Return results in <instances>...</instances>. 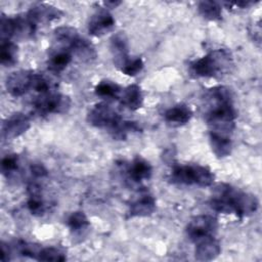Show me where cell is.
<instances>
[{"mask_svg":"<svg viewBox=\"0 0 262 262\" xmlns=\"http://www.w3.org/2000/svg\"><path fill=\"white\" fill-rule=\"evenodd\" d=\"M202 107L209 133L231 136L237 114L228 87L215 86L208 89L203 96Z\"/></svg>","mask_w":262,"mask_h":262,"instance_id":"cell-1","label":"cell"},{"mask_svg":"<svg viewBox=\"0 0 262 262\" xmlns=\"http://www.w3.org/2000/svg\"><path fill=\"white\" fill-rule=\"evenodd\" d=\"M209 205L216 212L235 214L242 218L254 214L258 210L259 202L252 193L243 191L228 183H218L213 189Z\"/></svg>","mask_w":262,"mask_h":262,"instance_id":"cell-2","label":"cell"},{"mask_svg":"<svg viewBox=\"0 0 262 262\" xmlns=\"http://www.w3.org/2000/svg\"><path fill=\"white\" fill-rule=\"evenodd\" d=\"M233 67L230 51L219 48L189 63L188 71L194 78H212L225 75Z\"/></svg>","mask_w":262,"mask_h":262,"instance_id":"cell-3","label":"cell"},{"mask_svg":"<svg viewBox=\"0 0 262 262\" xmlns=\"http://www.w3.org/2000/svg\"><path fill=\"white\" fill-rule=\"evenodd\" d=\"M170 180L177 184L208 187L213 184L215 175L206 166L198 164L174 165L170 174Z\"/></svg>","mask_w":262,"mask_h":262,"instance_id":"cell-4","label":"cell"},{"mask_svg":"<svg viewBox=\"0 0 262 262\" xmlns=\"http://www.w3.org/2000/svg\"><path fill=\"white\" fill-rule=\"evenodd\" d=\"M72 105V100L68 95L48 92L39 94L34 101V106L37 113L41 116H46L49 114H64Z\"/></svg>","mask_w":262,"mask_h":262,"instance_id":"cell-5","label":"cell"},{"mask_svg":"<svg viewBox=\"0 0 262 262\" xmlns=\"http://www.w3.org/2000/svg\"><path fill=\"white\" fill-rule=\"evenodd\" d=\"M122 120L120 114L105 102L96 103L87 114V122L96 128H107L108 130L116 127Z\"/></svg>","mask_w":262,"mask_h":262,"instance_id":"cell-6","label":"cell"},{"mask_svg":"<svg viewBox=\"0 0 262 262\" xmlns=\"http://www.w3.org/2000/svg\"><path fill=\"white\" fill-rule=\"evenodd\" d=\"M218 228V220L212 215H199L193 217L187 224L185 232L187 237L196 243L198 241L214 235Z\"/></svg>","mask_w":262,"mask_h":262,"instance_id":"cell-7","label":"cell"},{"mask_svg":"<svg viewBox=\"0 0 262 262\" xmlns=\"http://www.w3.org/2000/svg\"><path fill=\"white\" fill-rule=\"evenodd\" d=\"M34 72L19 70L11 73L5 82L7 92L13 97H19L32 89Z\"/></svg>","mask_w":262,"mask_h":262,"instance_id":"cell-8","label":"cell"},{"mask_svg":"<svg viewBox=\"0 0 262 262\" xmlns=\"http://www.w3.org/2000/svg\"><path fill=\"white\" fill-rule=\"evenodd\" d=\"M115 23V18L108 10L104 8L97 9L89 19L88 32L95 37L103 36L114 29Z\"/></svg>","mask_w":262,"mask_h":262,"instance_id":"cell-9","label":"cell"},{"mask_svg":"<svg viewBox=\"0 0 262 262\" xmlns=\"http://www.w3.org/2000/svg\"><path fill=\"white\" fill-rule=\"evenodd\" d=\"M157 207L155 196L147 190L139 191L138 195L134 198L129 204V217H147L151 215Z\"/></svg>","mask_w":262,"mask_h":262,"instance_id":"cell-10","label":"cell"},{"mask_svg":"<svg viewBox=\"0 0 262 262\" xmlns=\"http://www.w3.org/2000/svg\"><path fill=\"white\" fill-rule=\"evenodd\" d=\"M31 127L30 119L23 113H15L2 123V137L11 139L20 136Z\"/></svg>","mask_w":262,"mask_h":262,"instance_id":"cell-11","label":"cell"},{"mask_svg":"<svg viewBox=\"0 0 262 262\" xmlns=\"http://www.w3.org/2000/svg\"><path fill=\"white\" fill-rule=\"evenodd\" d=\"M110 48L113 54L114 63L121 69L130 58L128 38L124 32H118L110 39Z\"/></svg>","mask_w":262,"mask_h":262,"instance_id":"cell-12","label":"cell"},{"mask_svg":"<svg viewBox=\"0 0 262 262\" xmlns=\"http://www.w3.org/2000/svg\"><path fill=\"white\" fill-rule=\"evenodd\" d=\"M26 14L34 25L38 26L40 23H49L59 18L62 15V11L53 5L40 3L31 7Z\"/></svg>","mask_w":262,"mask_h":262,"instance_id":"cell-13","label":"cell"},{"mask_svg":"<svg viewBox=\"0 0 262 262\" xmlns=\"http://www.w3.org/2000/svg\"><path fill=\"white\" fill-rule=\"evenodd\" d=\"M194 257L199 261H212L216 259L220 252V243L214 237V235L204 237L195 243Z\"/></svg>","mask_w":262,"mask_h":262,"instance_id":"cell-14","label":"cell"},{"mask_svg":"<svg viewBox=\"0 0 262 262\" xmlns=\"http://www.w3.org/2000/svg\"><path fill=\"white\" fill-rule=\"evenodd\" d=\"M128 179L134 183H140L143 180L150 179L152 175V167L148 161L140 156L135 157L127 167Z\"/></svg>","mask_w":262,"mask_h":262,"instance_id":"cell-15","label":"cell"},{"mask_svg":"<svg viewBox=\"0 0 262 262\" xmlns=\"http://www.w3.org/2000/svg\"><path fill=\"white\" fill-rule=\"evenodd\" d=\"M73 54L70 49L64 47L55 46L48 55L47 66L50 72L52 73H60L62 72L72 61Z\"/></svg>","mask_w":262,"mask_h":262,"instance_id":"cell-16","label":"cell"},{"mask_svg":"<svg viewBox=\"0 0 262 262\" xmlns=\"http://www.w3.org/2000/svg\"><path fill=\"white\" fill-rule=\"evenodd\" d=\"M29 199L27 202L30 213L34 216H42L46 211V204L42 195V187L37 182H31L28 185Z\"/></svg>","mask_w":262,"mask_h":262,"instance_id":"cell-17","label":"cell"},{"mask_svg":"<svg viewBox=\"0 0 262 262\" xmlns=\"http://www.w3.org/2000/svg\"><path fill=\"white\" fill-rule=\"evenodd\" d=\"M70 50L72 54L82 62H92L97 57V52L93 44L89 40L80 36L72 44Z\"/></svg>","mask_w":262,"mask_h":262,"instance_id":"cell-18","label":"cell"},{"mask_svg":"<svg viewBox=\"0 0 262 262\" xmlns=\"http://www.w3.org/2000/svg\"><path fill=\"white\" fill-rule=\"evenodd\" d=\"M192 117L191 108L185 103H178L168 108L164 118L165 121L171 126H182L190 121Z\"/></svg>","mask_w":262,"mask_h":262,"instance_id":"cell-19","label":"cell"},{"mask_svg":"<svg viewBox=\"0 0 262 262\" xmlns=\"http://www.w3.org/2000/svg\"><path fill=\"white\" fill-rule=\"evenodd\" d=\"M119 99L125 107L131 111L140 108L143 104V94L141 88L136 84L129 85L122 90Z\"/></svg>","mask_w":262,"mask_h":262,"instance_id":"cell-20","label":"cell"},{"mask_svg":"<svg viewBox=\"0 0 262 262\" xmlns=\"http://www.w3.org/2000/svg\"><path fill=\"white\" fill-rule=\"evenodd\" d=\"M209 140L211 148L217 158L221 159L230 155L232 150L231 136L209 133Z\"/></svg>","mask_w":262,"mask_h":262,"instance_id":"cell-21","label":"cell"},{"mask_svg":"<svg viewBox=\"0 0 262 262\" xmlns=\"http://www.w3.org/2000/svg\"><path fill=\"white\" fill-rule=\"evenodd\" d=\"M80 35L78 34L77 30L75 28L69 27V26L56 28L53 32V37H54L56 46L64 47L68 49H70L72 44L75 42V40Z\"/></svg>","mask_w":262,"mask_h":262,"instance_id":"cell-22","label":"cell"},{"mask_svg":"<svg viewBox=\"0 0 262 262\" xmlns=\"http://www.w3.org/2000/svg\"><path fill=\"white\" fill-rule=\"evenodd\" d=\"M199 13L206 19L216 21L222 18V7L219 2L205 0L198 4Z\"/></svg>","mask_w":262,"mask_h":262,"instance_id":"cell-23","label":"cell"},{"mask_svg":"<svg viewBox=\"0 0 262 262\" xmlns=\"http://www.w3.org/2000/svg\"><path fill=\"white\" fill-rule=\"evenodd\" d=\"M18 47L11 41L1 42L0 61L4 67H12L17 62Z\"/></svg>","mask_w":262,"mask_h":262,"instance_id":"cell-24","label":"cell"},{"mask_svg":"<svg viewBox=\"0 0 262 262\" xmlns=\"http://www.w3.org/2000/svg\"><path fill=\"white\" fill-rule=\"evenodd\" d=\"M122 88L116 82L110 80L100 81L94 88V92L97 96L106 97V98H116L119 99L122 93Z\"/></svg>","mask_w":262,"mask_h":262,"instance_id":"cell-25","label":"cell"},{"mask_svg":"<svg viewBox=\"0 0 262 262\" xmlns=\"http://www.w3.org/2000/svg\"><path fill=\"white\" fill-rule=\"evenodd\" d=\"M142 129L138 122L135 121H127V120H121V122L110 130L112 136L117 140H125L127 138V135L131 132H140Z\"/></svg>","mask_w":262,"mask_h":262,"instance_id":"cell-26","label":"cell"},{"mask_svg":"<svg viewBox=\"0 0 262 262\" xmlns=\"http://www.w3.org/2000/svg\"><path fill=\"white\" fill-rule=\"evenodd\" d=\"M67 224L73 233H81L86 230L90 223L86 214L82 211L73 212L67 220Z\"/></svg>","mask_w":262,"mask_h":262,"instance_id":"cell-27","label":"cell"},{"mask_svg":"<svg viewBox=\"0 0 262 262\" xmlns=\"http://www.w3.org/2000/svg\"><path fill=\"white\" fill-rule=\"evenodd\" d=\"M55 81L45 75V74H36L33 75V83H32V89L39 92L40 94L51 92L52 89L55 87Z\"/></svg>","mask_w":262,"mask_h":262,"instance_id":"cell-28","label":"cell"},{"mask_svg":"<svg viewBox=\"0 0 262 262\" xmlns=\"http://www.w3.org/2000/svg\"><path fill=\"white\" fill-rule=\"evenodd\" d=\"M16 36V24L14 16L9 17L1 14L0 19V39L1 42L10 41L12 37Z\"/></svg>","mask_w":262,"mask_h":262,"instance_id":"cell-29","label":"cell"},{"mask_svg":"<svg viewBox=\"0 0 262 262\" xmlns=\"http://www.w3.org/2000/svg\"><path fill=\"white\" fill-rule=\"evenodd\" d=\"M67 259L66 252L57 247H46L42 248L38 256V261H52V262H62Z\"/></svg>","mask_w":262,"mask_h":262,"instance_id":"cell-30","label":"cell"},{"mask_svg":"<svg viewBox=\"0 0 262 262\" xmlns=\"http://www.w3.org/2000/svg\"><path fill=\"white\" fill-rule=\"evenodd\" d=\"M19 168V158L15 154H10L5 156L1 160V171L3 175L9 177L13 175Z\"/></svg>","mask_w":262,"mask_h":262,"instance_id":"cell-31","label":"cell"},{"mask_svg":"<svg viewBox=\"0 0 262 262\" xmlns=\"http://www.w3.org/2000/svg\"><path fill=\"white\" fill-rule=\"evenodd\" d=\"M143 67H144V63L140 57H130L120 70L123 74L134 77L142 71Z\"/></svg>","mask_w":262,"mask_h":262,"instance_id":"cell-32","label":"cell"},{"mask_svg":"<svg viewBox=\"0 0 262 262\" xmlns=\"http://www.w3.org/2000/svg\"><path fill=\"white\" fill-rule=\"evenodd\" d=\"M41 250H42V247L40 245H37L34 243L20 242L18 244V251L25 257H30V258L37 260Z\"/></svg>","mask_w":262,"mask_h":262,"instance_id":"cell-33","label":"cell"},{"mask_svg":"<svg viewBox=\"0 0 262 262\" xmlns=\"http://www.w3.org/2000/svg\"><path fill=\"white\" fill-rule=\"evenodd\" d=\"M30 170L35 178H43L47 176V170L42 164H32Z\"/></svg>","mask_w":262,"mask_h":262,"instance_id":"cell-34","label":"cell"},{"mask_svg":"<svg viewBox=\"0 0 262 262\" xmlns=\"http://www.w3.org/2000/svg\"><path fill=\"white\" fill-rule=\"evenodd\" d=\"M10 255H11V251H10L9 245L2 242L1 243V260L3 262L10 260Z\"/></svg>","mask_w":262,"mask_h":262,"instance_id":"cell-35","label":"cell"},{"mask_svg":"<svg viewBox=\"0 0 262 262\" xmlns=\"http://www.w3.org/2000/svg\"><path fill=\"white\" fill-rule=\"evenodd\" d=\"M229 3H230V5L239 7V9H245V8H248L255 4V2H253V1H238V2H229Z\"/></svg>","mask_w":262,"mask_h":262,"instance_id":"cell-36","label":"cell"},{"mask_svg":"<svg viewBox=\"0 0 262 262\" xmlns=\"http://www.w3.org/2000/svg\"><path fill=\"white\" fill-rule=\"evenodd\" d=\"M121 3H122L121 1H105V2H103V5L107 8H116Z\"/></svg>","mask_w":262,"mask_h":262,"instance_id":"cell-37","label":"cell"}]
</instances>
